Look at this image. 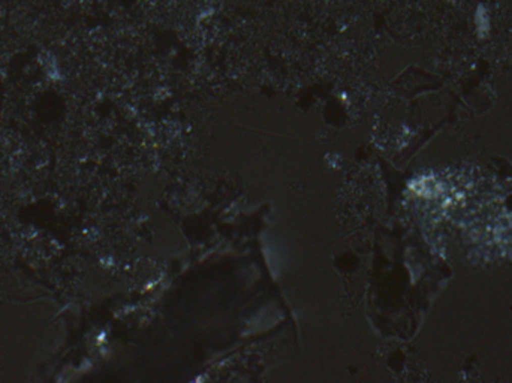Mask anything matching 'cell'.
Listing matches in <instances>:
<instances>
[{
  "label": "cell",
  "mask_w": 512,
  "mask_h": 383,
  "mask_svg": "<svg viewBox=\"0 0 512 383\" xmlns=\"http://www.w3.org/2000/svg\"><path fill=\"white\" fill-rule=\"evenodd\" d=\"M476 29L481 35L487 33L490 30V17L487 14V11L484 9V6H478L476 8Z\"/></svg>",
  "instance_id": "1"
}]
</instances>
